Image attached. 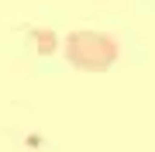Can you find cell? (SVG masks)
<instances>
[{
    "mask_svg": "<svg viewBox=\"0 0 155 152\" xmlns=\"http://www.w3.org/2000/svg\"><path fill=\"white\" fill-rule=\"evenodd\" d=\"M62 49H66V59L83 73H104L117 59V42L104 31H69Z\"/></svg>",
    "mask_w": 155,
    "mask_h": 152,
    "instance_id": "1",
    "label": "cell"
}]
</instances>
